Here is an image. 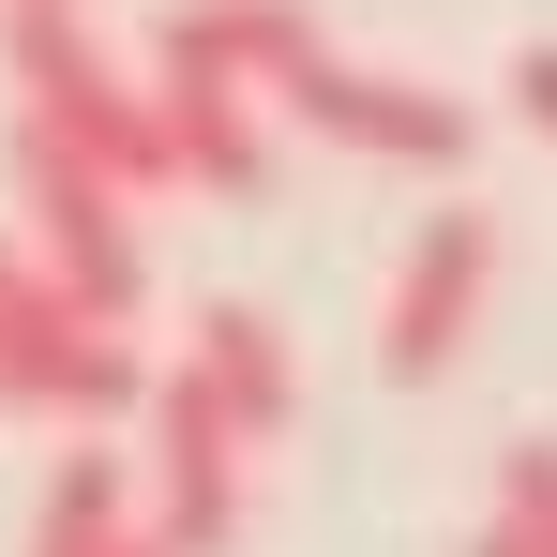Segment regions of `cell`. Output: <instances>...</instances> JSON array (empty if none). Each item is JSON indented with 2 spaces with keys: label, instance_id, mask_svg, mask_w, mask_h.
<instances>
[{
  "label": "cell",
  "instance_id": "cell-1",
  "mask_svg": "<svg viewBox=\"0 0 557 557\" xmlns=\"http://www.w3.org/2000/svg\"><path fill=\"white\" fill-rule=\"evenodd\" d=\"M0 76H15V136L76 151V166H91V182H121V196H182L166 91L106 61L91 15H0Z\"/></svg>",
  "mask_w": 557,
  "mask_h": 557
},
{
  "label": "cell",
  "instance_id": "cell-2",
  "mask_svg": "<svg viewBox=\"0 0 557 557\" xmlns=\"http://www.w3.org/2000/svg\"><path fill=\"white\" fill-rule=\"evenodd\" d=\"M166 376L136 362V332H91L30 242H0V422H76V437H121L151 422Z\"/></svg>",
  "mask_w": 557,
  "mask_h": 557
},
{
  "label": "cell",
  "instance_id": "cell-3",
  "mask_svg": "<svg viewBox=\"0 0 557 557\" xmlns=\"http://www.w3.org/2000/svg\"><path fill=\"white\" fill-rule=\"evenodd\" d=\"M15 196H30V257H46V286H61L91 332H136V301H151L136 196L91 182V166H76V151H46V136H15Z\"/></svg>",
  "mask_w": 557,
  "mask_h": 557
},
{
  "label": "cell",
  "instance_id": "cell-4",
  "mask_svg": "<svg viewBox=\"0 0 557 557\" xmlns=\"http://www.w3.org/2000/svg\"><path fill=\"white\" fill-rule=\"evenodd\" d=\"M482 286H497V211L467 196V211H422V242H407V272L376 301V376L392 392H437L467 362V332H482Z\"/></svg>",
  "mask_w": 557,
  "mask_h": 557
},
{
  "label": "cell",
  "instance_id": "cell-5",
  "mask_svg": "<svg viewBox=\"0 0 557 557\" xmlns=\"http://www.w3.org/2000/svg\"><path fill=\"white\" fill-rule=\"evenodd\" d=\"M242 453H257V437L226 422V392H211L196 362H166V392H151V453H136V467H151V528H166L182 557H226V543H242V512H257Z\"/></svg>",
  "mask_w": 557,
  "mask_h": 557
},
{
  "label": "cell",
  "instance_id": "cell-6",
  "mask_svg": "<svg viewBox=\"0 0 557 557\" xmlns=\"http://www.w3.org/2000/svg\"><path fill=\"white\" fill-rule=\"evenodd\" d=\"M301 121L332 136V151H362V166H467V91H422V76H392V61H317L301 76Z\"/></svg>",
  "mask_w": 557,
  "mask_h": 557
},
{
  "label": "cell",
  "instance_id": "cell-7",
  "mask_svg": "<svg viewBox=\"0 0 557 557\" xmlns=\"http://www.w3.org/2000/svg\"><path fill=\"white\" fill-rule=\"evenodd\" d=\"M317 61L332 46L301 0H166L151 15V76H211V91H257V106H286Z\"/></svg>",
  "mask_w": 557,
  "mask_h": 557
},
{
  "label": "cell",
  "instance_id": "cell-8",
  "mask_svg": "<svg viewBox=\"0 0 557 557\" xmlns=\"http://www.w3.org/2000/svg\"><path fill=\"white\" fill-rule=\"evenodd\" d=\"M196 376L226 392V422H242L257 453L301 422V347H286V317H272V301H211V317H196Z\"/></svg>",
  "mask_w": 557,
  "mask_h": 557
},
{
  "label": "cell",
  "instance_id": "cell-9",
  "mask_svg": "<svg viewBox=\"0 0 557 557\" xmlns=\"http://www.w3.org/2000/svg\"><path fill=\"white\" fill-rule=\"evenodd\" d=\"M151 91H166V136H182V182L272 196V106L257 91H211V76H151Z\"/></svg>",
  "mask_w": 557,
  "mask_h": 557
},
{
  "label": "cell",
  "instance_id": "cell-10",
  "mask_svg": "<svg viewBox=\"0 0 557 557\" xmlns=\"http://www.w3.org/2000/svg\"><path fill=\"white\" fill-rule=\"evenodd\" d=\"M121 528H136V453H61L46 467V512H30V557H106L121 543Z\"/></svg>",
  "mask_w": 557,
  "mask_h": 557
},
{
  "label": "cell",
  "instance_id": "cell-11",
  "mask_svg": "<svg viewBox=\"0 0 557 557\" xmlns=\"http://www.w3.org/2000/svg\"><path fill=\"white\" fill-rule=\"evenodd\" d=\"M497 528L528 557H557V437H512V453H497Z\"/></svg>",
  "mask_w": 557,
  "mask_h": 557
},
{
  "label": "cell",
  "instance_id": "cell-12",
  "mask_svg": "<svg viewBox=\"0 0 557 557\" xmlns=\"http://www.w3.org/2000/svg\"><path fill=\"white\" fill-rule=\"evenodd\" d=\"M497 91H512V121H528V136H557V46H528Z\"/></svg>",
  "mask_w": 557,
  "mask_h": 557
},
{
  "label": "cell",
  "instance_id": "cell-13",
  "mask_svg": "<svg viewBox=\"0 0 557 557\" xmlns=\"http://www.w3.org/2000/svg\"><path fill=\"white\" fill-rule=\"evenodd\" d=\"M106 557H182V543H166V528H151V512H136V528H121V543H106Z\"/></svg>",
  "mask_w": 557,
  "mask_h": 557
},
{
  "label": "cell",
  "instance_id": "cell-14",
  "mask_svg": "<svg viewBox=\"0 0 557 557\" xmlns=\"http://www.w3.org/2000/svg\"><path fill=\"white\" fill-rule=\"evenodd\" d=\"M467 557H528V543H512V528H497V512H482V528H467Z\"/></svg>",
  "mask_w": 557,
  "mask_h": 557
},
{
  "label": "cell",
  "instance_id": "cell-15",
  "mask_svg": "<svg viewBox=\"0 0 557 557\" xmlns=\"http://www.w3.org/2000/svg\"><path fill=\"white\" fill-rule=\"evenodd\" d=\"M0 15H91V0H0Z\"/></svg>",
  "mask_w": 557,
  "mask_h": 557
}]
</instances>
